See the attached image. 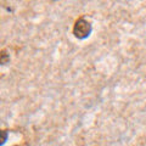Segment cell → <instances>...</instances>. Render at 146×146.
Masks as SVG:
<instances>
[{
    "label": "cell",
    "mask_w": 146,
    "mask_h": 146,
    "mask_svg": "<svg viewBox=\"0 0 146 146\" xmlns=\"http://www.w3.org/2000/svg\"><path fill=\"white\" fill-rule=\"evenodd\" d=\"M91 31H93L91 23L84 18L77 20L74 26H73V34L78 39H86L91 34Z\"/></svg>",
    "instance_id": "1"
},
{
    "label": "cell",
    "mask_w": 146,
    "mask_h": 146,
    "mask_svg": "<svg viewBox=\"0 0 146 146\" xmlns=\"http://www.w3.org/2000/svg\"><path fill=\"white\" fill-rule=\"evenodd\" d=\"M9 61H10V56H9V54L6 52V50H3L1 55H0V63H1V65H6Z\"/></svg>",
    "instance_id": "2"
},
{
    "label": "cell",
    "mask_w": 146,
    "mask_h": 146,
    "mask_svg": "<svg viewBox=\"0 0 146 146\" xmlns=\"http://www.w3.org/2000/svg\"><path fill=\"white\" fill-rule=\"evenodd\" d=\"M1 134H3V139H1V144H4L6 141V138H7V133L6 130H1Z\"/></svg>",
    "instance_id": "3"
},
{
    "label": "cell",
    "mask_w": 146,
    "mask_h": 146,
    "mask_svg": "<svg viewBox=\"0 0 146 146\" xmlns=\"http://www.w3.org/2000/svg\"><path fill=\"white\" fill-rule=\"evenodd\" d=\"M16 146H18V145H16Z\"/></svg>",
    "instance_id": "4"
}]
</instances>
